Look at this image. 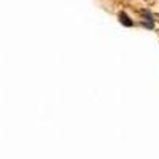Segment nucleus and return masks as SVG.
<instances>
[{
    "label": "nucleus",
    "mask_w": 159,
    "mask_h": 159,
    "mask_svg": "<svg viewBox=\"0 0 159 159\" xmlns=\"http://www.w3.org/2000/svg\"><path fill=\"white\" fill-rule=\"evenodd\" d=\"M119 21H121V22L126 25V27H132V25H134V21H130V18L126 15L124 11L119 13Z\"/></svg>",
    "instance_id": "1"
}]
</instances>
